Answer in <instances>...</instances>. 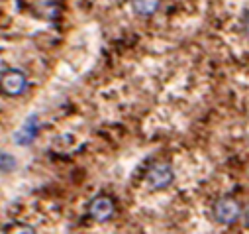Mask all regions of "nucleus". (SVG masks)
Listing matches in <instances>:
<instances>
[{
  "mask_svg": "<svg viewBox=\"0 0 249 234\" xmlns=\"http://www.w3.org/2000/svg\"><path fill=\"white\" fill-rule=\"evenodd\" d=\"M145 181H147V187L153 189V191H163L167 187L173 185L175 181V171L169 163L165 161H157L149 167L147 175H145Z\"/></svg>",
  "mask_w": 249,
  "mask_h": 234,
  "instance_id": "nucleus-1",
  "label": "nucleus"
},
{
  "mask_svg": "<svg viewBox=\"0 0 249 234\" xmlns=\"http://www.w3.org/2000/svg\"><path fill=\"white\" fill-rule=\"evenodd\" d=\"M212 214L220 224H233L241 216V205L233 197H220L212 207Z\"/></svg>",
  "mask_w": 249,
  "mask_h": 234,
  "instance_id": "nucleus-2",
  "label": "nucleus"
},
{
  "mask_svg": "<svg viewBox=\"0 0 249 234\" xmlns=\"http://www.w3.org/2000/svg\"><path fill=\"white\" fill-rule=\"evenodd\" d=\"M116 213V205H114V199L108 197V195H96L90 203H89V214L92 220L96 222H106L114 216Z\"/></svg>",
  "mask_w": 249,
  "mask_h": 234,
  "instance_id": "nucleus-3",
  "label": "nucleus"
},
{
  "mask_svg": "<svg viewBox=\"0 0 249 234\" xmlns=\"http://www.w3.org/2000/svg\"><path fill=\"white\" fill-rule=\"evenodd\" d=\"M26 87H28V79H26V73L20 69H10L0 77V89L10 97L22 95L26 91Z\"/></svg>",
  "mask_w": 249,
  "mask_h": 234,
  "instance_id": "nucleus-4",
  "label": "nucleus"
},
{
  "mask_svg": "<svg viewBox=\"0 0 249 234\" xmlns=\"http://www.w3.org/2000/svg\"><path fill=\"white\" fill-rule=\"evenodd\" d=\"M37 130H39V122H37V116H30V118L24 122V126L16 132L14 140L20 144V146H28L36 140L37 136Z\"/></svg>",
  "mask_w": 249,
  "mask_h": 234,
  "instance_id": "nucleus-5",
  "label": "nucleus"
},
{
  "mask_svg": "<svg viewBox=\"0 0 249 234\" xmlns=\"http://www.w3.org/2000/svg\"><path fill=\"white\" fill-rule=\"evenodd\" d=\"M161 6V0H132V8L138 16H153Z\"/></svg>",
  "mask_w": 249,
  "mask_h": 234,
  "instance_id": "nucleus-6",
  "label": "nucleus"
},
{
  "mask_svg": "<svg viewBox=\"0 0 249 234\" xmlns=\"http://www.w3.org/2000/svg\"><path fill=\"white\" fill-rule=\"evenodd\" d=\"M14 169H16L14 156H10L6 152H0V171H14Z\"/></svg>",
  "mask_w": 249,
  "mask_h": 234,
  "instance_id": "nucleus-7",
  "label": "nucleus"
},
{
  "mask_svg": "<svg viewBox=\"0 0 249 234\" xmlns=\"http://www.w3.org/2000/svg\"><path fill=\"white\" fill-rule=\"evenodd\" d=\"M243 32H245V36L249 38V10H247L245 16H243Z\"/></svg>",
  "mask_w": 249,
  "mask_h": 234,
  "instance_id": "nucleus-8",
  "label": "nucleus"
},
{
  "mask_svg": "<svg viewBox=\"0 0 249 234\" xmlns=\"http://www.w3.org/2000/svg\"><path fill=\"white\" fill-rule=\"evenodd\" d=\"M245 224L249 226V211H247V214H245Z\"/></svg>",
  "mask_w": 249,
  "mask_h": 234,
  "instance_id": "nucleus-9",
  "label": "nucleus"
}]
</instances>
